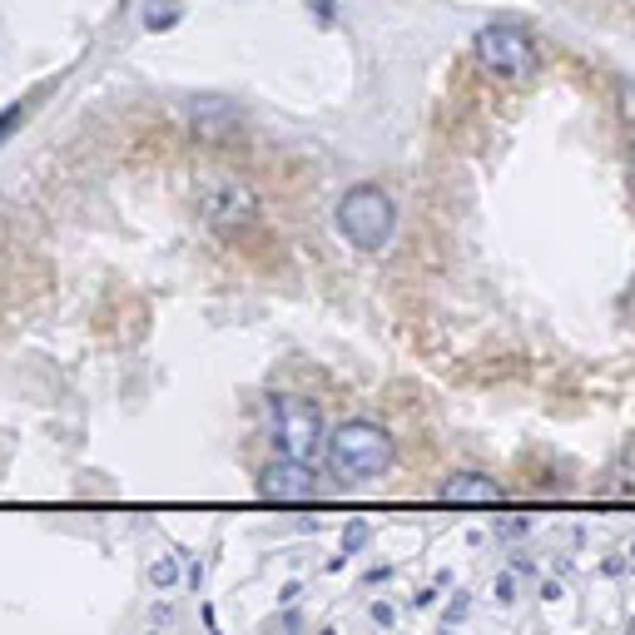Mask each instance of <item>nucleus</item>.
Returning <instances> with one entry per match:
<instances>
[{
	"label": "nucleus",
	"instance_id": "nucleus-1",
	"mask_svg": "<svg viewBox=\"0 0 635 635\" xmlns=\"http://www.w3.org/2000/svg\"><path fill=\"white\" fill-rule=\"evenodd\" d=\"M392 462H397V442L373 417H348L328 432V467L343 482H373Z\"/></svg>",
	"mask_w": 635,
	"mask_h": 635
},
{
	"label": "nucleus",
	"instance_id": "nucleus-2",
	"mask_svg": "<svg viewBox=\"0 0 635 635\" xmlns=\"http://www.w3.org/2000/svg\"><path fill=\"white\" fill-rule=\"evenodd\" d=\"M338 234L358 249V254H378L387 249L392 229H397V204L387 199V189L378 184H353L343 199H338Z\"/></svg>",
	"mask_w": 635,
	"mask_h": 635
},
{
	"label": "nucleus",
	"instance_id": "nucleus-3",
	"mask_svg": "<svg viewBox=\"0 0 635 635\" xmlns=\"http://www.w3.org/2000/svg\"><path fill=\"white\" fill-rule=\"evenodd\" d=\"M268 432H273V447L293 462H313L318 447H328L323 407L308 402V397H293V392L268 397Z\"/></svg>",
	"mask_w": 635,
	"mask_h": 635
},
{
	"label": "nucleus",
	"instance_id": "nucleus-4",
	"mask_svg": "<svg viewBox=\"0 0 635 635\" xmlns=\"http://www.w3.org/2000/svg\"><path fill=\"white\" fill-rule=\"evenodd\" d=\"M472 50H477V65L502 80H531L541 70V50L521 25H482Z\"/></svg>",
	"mask_w": 635,
	"mask_h": 635
},
{
	"label": "nucleus",
	"instance_id": "nucleus-5",
	"mask_svg": "<svg viewBox=\"0 0 635 635\" xmlns=\"http://www.w3.org/2000/svg\"><path fill=\"white\" fill-rule=\"evenodd\" d=\"M258 497L263 502H278V507H298V502H313L318 497V477L308 462H293V457H278L258 472Z\"/></svg>",
	"mask_w": 635,
	"mask_h": 635
},
{
	"label": "nucleus",
	"instance_id": "nucleus-6",
	"mask_svg": "<svg viewBox=\"0 0 635 635\" xmlns=\"http://www.w3.org/2000/svg\"><path fill=\"white\" fill-rule=\"evenodd\" d=\"M189 129L204 139V144H229L244 120H239V110L224 100V95H204V100H194L189 105Z\"/></svg>",
	"mask_w": 635,
	"mask_h": 635
},
{
	"label": "nucleus",
	"instance_id": "nucleus-7",
	"mask_svg": "<svg viewBox=\"0 0 635 635\" xmlns=\"http://www.w3.org/2000/svg\"><path fill=\"white\" fill-rule=\"evenodd\" d=\"M254 194L244 189V184H219V189H209V199H204V214L219 224V229H239V224H249L254 219Z\"/></svg>",
	"mask_w": 635,
	"mask_h": 635
},
{
	"label": "nucleus",
	"instance_id": "nucleus-8",
	"mask_svg": "<svg viewBox=\"0 0 635 635\" xmlns=\"http://www.w3.org/2000/svg\"><path fill=\"white\" fill-rule=\"evenodd\" d=\"M442 502H452V507H492V502H502L507 492H502V482H492V477H482V472H457V477H447L442 482V492H437Z\"/></svg>",
	"mask_w": 635,
	"mask_h": 635
},
{
	"label": "nucleus",
	"instance_id": "nucleus-9",
	"mask_svg": "<svg viewBox=\"0 0 635 635\" xmlns=\"http://www.w3.org/2000/svg\"><path fill=\"white\" fill-rule=\"evenodd\" d=\"M149 581H154V586H174V581H179V561H174V556H159V561L149 566Z\"/></svg>",
	"mask_w": 635,
	"mask_h": 635
},
{
	"label": "nucleus",
	"instance_id": "nucleus-10",
	"mask_svg": "<svg viewBox=\"0 0 635 635\" xmlns=\"http://www.w3.org/2000/svg\"><path fill=\"white\" fill-rule=\"evenodd\" d=\"M20 115H25V105H5V110H0V144L20 129Z\"/></svg>",
	"mask_w": 635,
	"mask_h": 635
},
{
	"label": "nucleus",
	"instance_id": "nucleus-11",
	"mask_svg": "<svg viewBox=\"0 0 635 635\" xmlns=\"http://www.w3.org/2000/svg\"><path fill=\"white\" fill-rule=\"evenodd\" d=\"M174 20H179V10H174V5H164V10H159V5H149V15H144V25H149V30L174 25Z\"/></svg>",
	"mask_w": 635,
	"mask_h": 635
},
{
	"label": "nucleus",
	"instance_id": "nucleus-12",
	"mask_svg": "<svg viewBox=\"0 0 635 635\" xmlns=\"http://www.w3.org/2000/svg\"><path fill=\"white\" fill-rule=\"evenodd\" d=\"M363 541H368V526H363V521H353V526L343 531V551H358Z\"/></svg>",
	"mask_w": 635,
	"mask_h": 635
},
{
	"label": "nucleus",
	"instance_id": "nucleus-13",
	"mask_svg": "<svg viewBox=\"0 0 635 635\" xmlns=\"http://www.w3.org/2000/svg\"><path fill=\"white\" fill-rule=\"evenodd\" d=\"M373 621H378L382 631H387V626H392L397 616H392V606H387V601H373Z\"/></svg>",
	"mask_w": 635,
	"mask_h": 635
},
{
	"label": "nucleus",
	"instance_id": "nucleus-14",
	"mask_svg": "<svg viewBox=\"0 0 635 635\" xmlns=\"http://www.w3.org/2000/svg\"><path fill=\"white\" fill-rule=\"evenodd\" d=\"M511 591H516V581H511V571H502V576H497V601H516Z\"/></svg>",
	"mask_w": 635,
	"mask_h": 635
},
{
	"label": "nucleus",
	"instance_id": "nucleus-15",
	"mask_svg": "<svg viewBox=\"0 0 635 635\" xmlns=\"http://www.w3.org/2000/svg\"><path fill=\"white\" fill-rule=\"evenodd\" d=\"M313 5V15H323V20H333V0H308Z\"/></svg>",
	"mask_w": 635,
	"mask_h": 635
},
{
	"label": "nucleus",
	"instance_id": "nucleus-16",
	"mask_svg": "<svg viewBox=\"0 0 635 635\" xmlns=\"http://www.w3.org/2000/svg\"><path fill=\"white\" fill-rule=\"evenodd\" d=\"M626 635H635V621H631V626H626Z\"/></svg>",
	"mask_w": 635,
	"mask_h": 635
},
{
	"label": "nucleus",
	"instance_id": "nucleus-17",
	"mask_svg": "<svg viewBox=\"0 0 635 635\" xmlns=\"http://www.w3.org/2000/svg\"><path fill=\"white\" fill-rule=\"evenodd\" d=\"M318 635H338V631H318Z\"/></svg>",
	"mask_w": 635,
	"mask_h": 635
},
{
	"label": "nucleus",
	"instance_id": "nucleus-18",
	"mask_svg": "<svg viewBox=\"0 0 635 635\" xmlns=\"http://www.w3.org/2000/svg\"><path fill=\"white\" fill-rule=\"evenodd\" d=\"M631 561H635V546H631Z\"/></svg>",
	"mask_w": 635,
	"mask_h": 635
},
{
	"label": "nucleus",
	"instance_id": "nucleus-19",
	"mask_svg": "<svg viewBox=\"0 0 635 635\" xmlns=\"http://www.w3.org/2000/svg\"><path fill=\"white\" fill-rule=\"evenodd\" d=\"M144 635H159V631H144Z\"/></svg>",
	"mask_w": 635,
	"mask_h": 635
}]
</instances>
